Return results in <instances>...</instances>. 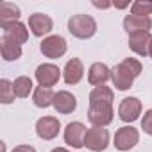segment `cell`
Instances as JSON below:
<instances>
[{"label":"cell","mask_w":152,"mask_h":152,"mask_svg":"<svg viewBox=\"0 0 152 152\" xmlns=\"http://www.w3.org/2000/svg\"><path fill=\"white\" fill-rule=\"evenodd\" d=\"M88 120L95 127H106L113 122V91L107 86H97L90 93Z\"/></svg>","instance_id":"cell-1"},{"label":"cell","mask_w":152,"mask_h":152,"mask_svg":"<svg viewBox=\"0 0 152 152\" xmlns=\"http://www.w3.org/2000/svg\"><path fill=\"white\" fill-rule=\"evenodd\" d=\"M111 79L116 90L125 91L129 88H132V83L138 75L141 73V63L134 57H127L122 63H118L113 70H111Z\"/></svg>","instance_id":"cell-2"},{"label":"cell","mask_w":152,"mask_h":152,"mask_svg":"<svg viewBox=\"0 0 152 152\" xmlns=\"http://www.w3.org/2000/svg\"><path fill=\"white\" fill-rule=\"evenodd\" d=\"M68 31L79 39H88L97 32V22L90 15H73L68 20Z\"/></svg>","instance_id":"cell-3"},{"label":"cell","mask_w":152,"mask_h":152,"mask_svg":"<svg viewBox=\"0 0 152 152\" xmlns=\"http://www.w3.org/2000/svg\"><path fill=\"white\" fill-rule=\"evenodd\" d=\"M107 145H109V132H107V129L93 125V127H90L86 131L84 147H88L93 152H100V150H106Z\"/></svg>","instance_id":"cell-4"},{"label":"cell","mask_w":152,"mask_h":152,"mask_svg":"<svg viewBox=\"0 0 152 152\" xmlns=\"http://www.w3.org/2000/svg\"><path fill=\"white\" fill-rule=\"evenodd\" d=\"M138 140H140L138 129H134L131 125H125V127H120L116 131V134H115V147L118 150L125 152V150H131L132 147H136Z\"/></svg>","instance_id":"cell-5"},{"label":"cell","mask_w":152,"mask_h":152,"mask_svg":"<svg viewBox=\"0 0 152 152\" xmlns=\"http://www.w3.org/2000/svg\"><path fill=\"white\" fill-rule=\"evenodd\" d=\"M59 77H61V70L52 63H45L36 68V81L43 88H52L59 81Z\"/></svg>","instance_id":"cell-6"},{"label":"cell","mask_w":152,"mask_h":152,"mask_svg":"<svg viewBox=\"0 0 152 152\" xmlns=\"http://www.w3.org/2000/svg\"><path fill=\"white\" fill-rule=\"evenodd\" d=\"M41 54L48 59H57L66 52V39L63 36H48L41 43Z\"/></svg>","instance_id":"cell-7"},{"label":"cell","mask_w":152,"mask_h":152,"mask_svg":"<svg viewBox=\"0 0 152 152\" xmlns=\"http://www.w3.org/2000/svg\"><path fill=\"white\" fill-rule=\"evenodd\" d=\"M86 127L81 122H70L64 129V141L73 147V148H83L84 147V136H86Z\"/></svg>","instance_id":"cell-8"},{"label":"cell","mask_w":152,"mask_h":152,"mask_svg":"<svg viewBox=\"0 0 152 152\" xmlns=\"http://www.w3.org/2000/svg\"><path fill=\"white\" fill-rule=\"evenodd\" d=\"M29 29L34 36L41 38V36H47L52 32L54 29V23H52V18L48 15H43V13H34L29 16Z\"/></svg>","instance_id":"cell-9"},{"label":"cell","mask_w":152,"mask_h":152,"mask_svg":"<svg viewBox=\"0 0 152 152\" xmlns=\"http://www.w3.org/2000/svg\"><path fill=\"white\" fill-rule=\"evenodd\" d=\"M61 124L56 116H43L36 122V134L41 140H54L59 134Z\"/></svg>","instance_id":"cell-10"},{"label":"cell","mask_w":152,"mask_h":152,"mask_svg":"<svg viewBox=\"0 0 152 152\" xmlns=\"http://www.w3.org/2000/svg\"><path fill=\"white\" fill-rule=\"evenodd\" d=\"M140 113H141V102L136 99V97H127L120 102V107H118V116L120 120L124 122H134L140 118Z\"/></svg>","instance_id":"cell-11"},{"label":"cell","mask_w":152,"mask_h":152,"mask_svg":"<svg viewBox=\"0 0 152 152\" xmlns=\"http://www.w3.org/2000/svg\"><path fill=\"white\" fill-rule=\"evenodd\" d=\"M152 27V20L148 16H134V15H127L124 18V29L125 32L136 34V32H148Z\"/></svg>","instance_id":"cell-12"},{"label":"cell","mask_w":152,"mask_h":152,"mask_svg":"<svg viewBox=\"0 0 152 152\" xmlns=\"http://www.w3.org/2000/svg\"><path fill=\"white\" fill-rule=\"evenodd\" d=\"M0 27L4 31V36L15 39L18 45L27 43L29 32H27V29H25V25L22 22H4V23H0Z\"/></svg>","instance_id":"cell-13"},{"label":"cell","mask_w":152,"mask_h":152,"mask_svg":"<svg viewBox=\"0 0 152 152\" xmlns=\"http://www.w3.org/2000/svg\"><path fill=\"white\" fill-rule=\"evenodd\" d=\"M84 75V66H83V61L77 59V57H72L66 66H64V72H63V77H64V83L66 84H77Z\"/></svg>","instance_id":"cell-14"},{"label":"cell","mask_w":152,"mask_h":152,"mask_svg":"<svg viewBox=\"0 0 152 152\" xmlns=\"http://www.w3.org/2000/svg\"><path fill=\"white\" fill-rule=\"evenodd\" d=\"M111 75H113L111 70H109L104 63H93V64L90 66V72H88V83L97 88V86L106 84V83L111 79Z\"/></svg>","instance_id":"cell-15"},{"label":"cell","mask_w":152,"mask_h":152,"mask_svg":"<svg viewBox=\"0 0 152 152\" xmlns=\"http://www.w3.org/2000/svg\"><path fill=\"white\" fill-rule=\"evenodd\" d=\"M57 113H63V115H68L72 111H75V107H77V100H75V97L70 93V91H57L56 97H54V104Z\"/></svg>","instance_id":"cell-16"},{"label":"cell","mask_w":152,"mask_h":152,"mask_svg":"<svg viewBox=\"0 0 152 152\" xmlns=\"http://www.w3.org/2000/svg\"><path fill=\"white\" fill-rule=\"evenodd\" d=\"M0 52H2L4 61H16L22 57V45H18L15 39L2 36L0 38Z\"/></svg>","instance_id":"cell-17"},{"label":"cell","mask_w":152,"mask_h":152,"mask_svg":"<svg viewBox=\"0 0 152 152\" xmlns=\"http://www.w3.org/2000/svg\"><path fill=\"white\" fill-rule=\"evenodd\" d=\"M150 41H152V36L148 32H136V34L129 36V47L138 56H147L148 54Z\"/></svg>","instance_id":"cell-18"},{"label":"cell","mask_w":152,"mask_h":152,"mask_svg":"<svg viewBox=\"0 0 152 152\" xmlns=\"http://www.w3.org/2000/svg\"><path fill=\"white\" fill-rule=\"evenodd\" d=\"M54 97H56V93L52 91V88L38 86V88L34 90L32 100H34V106H36V107H48V106L54 104Z\"/></svg>","instance_id":"cell-19"},{"label":"cell","mask_w":152,"mask_h":152,"mask_svg":"<svg viewBox=\"0 0 152 152\" xmlns=\"http://www.w3.org/2000/svg\"><path fill=\"white\" fill-rule=\"evenodd\" d=\"M20 7L11 2H0V23L4 22H18Z\"/></svg>","instance_id":"cell-20"},{"label":"cell","mask_w":152,"mask_h":152,"mask_svg":"<svg viewBox=\"0 0 152 152\" xmlns=\"http://www.w3.org/2000/svg\"><path fill=\"white\" fill-rule=\"evenodd\" d=\"M13 88H15V95H16V97L25 99V97H29V93L32 91V81H31L29 77H25V75H22V77L15 79Z\"/></svg>","instance_id":"cell-21"},{"label":"cell","mask_w":152,"mask_h":152,"mask_svg":"<svg viewBox=\"0 0 152 152\" xmlns=\"http://www.w3.org/2000/svg\"><path fill=\"white\" fill-rule=\"evenodd\" d=\"M15 88H13V83L7 81V79H2L0 81V102L2 104H11L15 102Z\"/></svg>","instance_id":"cell-22"},{"label":"cell","mask_w":152,"mask_h":152,"mask_svg":"<svg viewBox=\"0 0 152 152\" xmlns=\"http://www.w3.org/2000/svg\"><path fill=\"white\" fill-rule=\"evenodd\" d=\"M150 13H152V2L138 0V2H134L131 6V15H134V16H148Z\"/></svg>","instance_id":"cell-23"},{"label":"cell","mask_w":152,"mask_h":152,"mask_svg":"<svg viewBox=\"0 0 152 152\" xmlns=\"http://www.w3.org/2000/svg\"><path fill=\"white\" fill-rule=\"evenodd\" d=\"M141 129H143V132H147L148 136H152V109H148V111L143 115Z\"/></svg>","instance_id":"cell-24"},{"label":"cell","mask_w":152,"mask_h":152,"mask_svg":"<svg viewBox=\"0 0 152 152\" xmlns=\"http://www.w3.org/2000/svg\"><path fill=\"white\" fill-rule=\"evenodd\" d=\"M13 152H36V150H34V147H31V145H18V147L13 148Z\"/></svg>","instance_id":"cell-25"},{"label":"cell","mask_w":152,"mask_h":152,"mask_svg":"<svg viewBox=\"0 0 152 152\" xmlns=\"http://www.w3.org/2000/svg\"><path fill=\"white\" fill-rule=\"evenodd\" d=\"M93 6L99 7V9H107V7H111L113 4H109V2H93Z\"/></svg>","instance_id":"cell-26"},{"label":"cell","mask_w":152,"mask_h":152,"mask_svg":"<svg viewBox=\"0 0 152 152\" xmlns=\"http://www.w3.org/2000/svg\"><path fill=\"white\" fill-rule=\"evenodd\" d=\"M115 7H118V9H124V7H127L129 6V2H122V4H113Z\"/></svg>","instance_id":"cell-27"},{"label":"cell","mask_w":152,"mask_h":152,"mask_svg":"<svg viewBox=\"0 0 152 152\" xmlns=\"http://www.w3.org/2000/svg\"><path fill=\"white\" fill-rule=\"evenodd\" d=\"M52 152H68V150H66V148H63V147H57V148H54Z\"/></svg>","instance_id":"cell-28"},{"label":"cell","mask_w":152,"mask_h":152,"mask_svg":"<svg viewBox=\"0 0 152 152\" xmlns=\"http://www.w3.org/2000/svg\"><path fill=\"white\" fill-rule=\"evenodd\" d=\"M148 56L152 57V41H150V47H148Z\"/></svg>","instance_id":"cell-29"}]
</instances>
